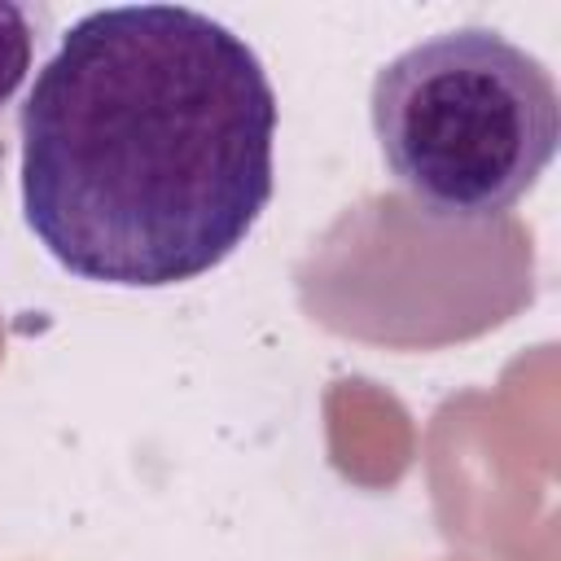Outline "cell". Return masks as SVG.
Returning a JSON list of instances; mask_svg holds the SVG:
<instances>
[{
	"label": "cell",
	"mask_w": 561,
	"mask_h": 561,
	"mask_svg": "<svg viewBox=\"0 0 561 561\" xmlns=\"http://www.w3.org/2000/svg\"><path fill=\"white\" fill-rule=\"evenodd\" d=\"M276 118L259 53L219 18L92 9L61 31L22 101V219L79 280H197L272 202Z\"/></svg>",
	"instance_id": "cell-1"
},
{
	"label": "cell",
	"mask_w": 561,
	"mask_h": 561,
	"mask_svg": "<svg viewBox=\"0 0 561 561\" xmlns=\"http://www.w3.org/2000/svg\"><path fill=\"white\" fill-rule=\"evenodd\" d=\"M368 114L390 180L451 224L508 215L561 140L552 70L491 26L438 31L390 57Z\"/></svg>",
	"instance_id": "cell-2"
},
{
	"label": "cell",
	"mask_w": 561,
	"mask_h": 561,
	"mask_svg": "<svg viewBox=\"0 0 561 561\" xmlns=\"http://www.w3.org/2000/svg\"><path fill=\"white\" fill-rule=\"evenodd\" d=\"M44 18H48L44 9L0 0V123H4L9 105L18 101V92L31 79L35 48H39V35H44Z\"/></svg>",
	"instance_id": "cell-3"
}]
</instances>
